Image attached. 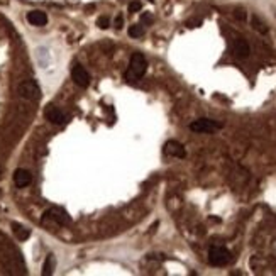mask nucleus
Listing matches in <instances>:
<instances>
[{"label":"nucleus","mask_w":276,"mask_h":276,"mask_svg":"<svg viewBox=\"0 0 276 276\" xmlns=\"http://www.w3.org/2000/svg\"><path fill=\"white\" fill-rule=\"evenodd\" d=\"M146 71H148V61H146L144 55H141V53H134L132 58H131V63H129V70L125 71L124 78L127 80V82L136 83L143 78Z\"/></svg>","instance_id":"1"},{"label":"nucleus","mask_w":276,"mask_h":276,"mask_svg":"<svg viewBox=\"0 0 276 276\" xmlns=\"http://www.w3.org/2000/svg\"><path fill=\"white\" fill-rule=\"evenodd\" d=\"M19 95L26 100H39L41 98V88L34 80H26L19 85Z\"/></svg>","instance_id":"2"},{"label":"nucleus","mask_w":276,"mask_h":276,"mask_svg":"<svg viewBox=\"0 0 276 276\" xmlns=\"http://www.w3.org/2000/svg\"><path fill=\"white\" fill-rule=\"evenodd\" d=\"M209 261L212 266H225L231 261V252L222 246H214L209 251Z\"/></svg>","instance_id":"3"},{"label":"nucleus","mask_w":276,"mask_h":276,"mask_svg":"<svg viewBox=\"0 0 276 276\" xmlns=\"http://www.w3.org/2000/svg\"><path fill=\"white\" fill-rule=\"evenodd\" d=\"M43 222H56V224H60V225H68L71 222V218L63 209H60V207H53V209H49L44 212Z\"/></svg>","instance_id":"4"},{"label":"nucleus","mask_w":276,"mask_h":276,"mask_svg":"<svg viewBox=\"0 0 276 276\" xmlns=\"http://www.w3.org/2000/svg\"><path fill=\"white\" fill-rule=\"evenodd\" d=\"M222 127V124H218L217 121H212V119H198V121L191 122L190 129L193 132H200V134H207V132H215Z\"/></svg>","instance_id":"5"},{"label":"nucleus","mask_w":276,"mask_h":276,"mask_svg":"<svg viewBox=\"0 0 276 276\" xmlns=\"http://www.w3.org/2000/svg\"><path fill=\"white\" fill-rule=\"evenodd\" d=\"M44 117L48 119L51 124H56V125H63L68 122V116L63 112L61 109H58L56 105H48L44 109Z\"/></svg>","instance_id":"6"},{"label":"nucleus","mask_w":276,"mask_h":276,"mask_svg":"<svg viewBox=\"0 0 276 276\" xmlns=\"http://www.w3.org/2000/svg\"><path fill=\"white\" fill-rule=\"evenodd\" d=\"M71 78L80 88H87L88 85H90V75H88V71L78 63L71 68Z\"/></svg>","instance_id":"7"},{"label":"nucleus","mask_w":276,"mask_h":276,"mask_svg":"<svg viewBox=\"0 0 276 276\" xmlns=\"http://www.w3.org/2000/svg\"><path fill=\"white\" fill-rule=\"evenodd\" d=\"M232 53H234V56L244 60V58H247L249 53H251V46H249V43L244 37H236L232 43Z\"/></svg>","instance_id":"8"},{"label":"nucleus","mask_w":276,"mask_h":276,"mask_svg":"<svg viewBox=\"0 0 276 276\" xmlns=\"http://www.w3.org/2000/svg\"><path fill=\"white\" fill-rule=\"evenodd\" d=\"M164 153H166L168 156H173V158H185L186 156L185 148H183V144H180L178 141H168V143L164 144Z\"/></svg>","instance_id":"9"},{"label":"nucleus","mask_w":276,"mask_h":276,"mask_svg":"<svg viewBox=\"0 0 276 276\" xmlns=\"http://www.w3.org/2000/svg\"><path fill=\"white\" fill-rule=\"evenodd\" d=\"M31 182H32V175L28 170H17L14 173V183L19 188H26L28 185H31Z\"/></svg>","instance_id":"10"},{"label":"nucleus","mask_w":276,"mask_h":276,"mask_svg":"<svg viewBox=\"0 0 276 276\" xmlns=\"http://www.w3.org/2000/svg\"><path fill=\"white\" fill-rule=\"evenodd\" d=\"M28 22L36 26V28H41V26H46V22H48V15L43 10H31V12H28Z\"/></svg>","instance_id":"11"},{"label":"nucleus","mask_w":276,"mask_h":276,"mask_svg":"<svg viewBox=\"0 0 276 276\" xmlns=\"http://www.w3.org/2000/svg\"><path fill=\"white\" fill-rule=\"evenodd\" d=\"M12 231H14L15 237H17L19 241H26V239H29V236H31L29 229H26L24 225L17 224V222H14L12 224Z\"/></svg>","instance_id":"12"},{"label":"nucleus","mask_w":276,"mask_h":276,"mask_svg":"<svg viewBox=\"0 0 276 276\" xmlns=\"http://www.w3.org/2000/svg\"><path fill=\"white\" fill-rule=\"evenodd\" d=\"M55 264H56L55 256H51V254H49L48 258H46V261H44V266H43V275H44V276L53 275V270H55Z\"/></svg>","instance_id":"13"},{"label":"nucleus","mask_w":276,"mask_h":276,"mask_svg":"<svg viewBox=\"0 0 276 276\" xmlns=\"http://www.w3.org/2000/svg\"><path fill=\"white\" fill-rule=\"evenodd\" d=\"M251 24H252V28L258 31V32H261V34H266L268 32V26L264 24V22L258 17V15H254V17L251 19Z\"/></svg>","instance_id":"14"},{"label":"nucleus","mask_w":276,"mask_h":276,"mask_svg":"<svg viewBox=\"0 0 276 276\" xmlns=\"http://www.w3.org/2000/svg\"><path fill=\"white\" fill-rule=\"evenodd\" d=\"M144 34V29H143V26H139V24H134V26H131V28H129V36L131 37H141Z\"/></svg>","instance_id":"15"},{"label":"nucleus","mask_w":276,"mask_h":276,"mask_svg":"<svg viewBox=\"0 0 276 276\" xmlns=\"http://www.w3.org/2000/svg\"><path fill=\"white\" fill-rule=\"evenodd\" d=\"M234 17H236L237 21H246V10H244L243 7H237V9L234 10Z\"/></svg>","instance_id":"16"},{"label":"nucleus","mask_w":276,"mask_h":276,"mask_svg":"<svg viewBox=\"0 0 276 276\" xmlns=\"http://www.w3.org/2000/svg\"><path fill=\"white\" fill-rule=\"evenodd\" d=\"M97 26H98L100 29H107V28L110 26L109 17H103V15H102V17H98V19H97Z\"/></svg>","instance_id":"17"},{"label":"nucleus","mask_w":276,"mask_h":276,"mask_svg":"<svg viewBox=\"0 0 276 276\" xmlns=\"http://www.w3.org/2000/svg\"><path fill=\"white\" fill-rule=\"evenodd\" d=\"M141 9H143V3L137 2V0H134V2L129 3V12H139Z\"/></svg>","instance_id":"18"},{"label":"nucleus","mask_w":276,"mask_h":276,"mask_svg":"<svg viewBox=\"0 0 276 276\" xmlns=\"http://www.w3.org/2000/svg\"><path fill=\"white\" fill-rule=\"evenodd\" d=\"M114 26H116V29H122L124 28V15L119 14L116 17V21H114Z\"/></svg>","instance_id":"19"},{"label":"nucleus","mask_w":276,"mask_h":276,"mask_svg":"<svg viewBox=\"0 0 276 276\" xmlns=\"http://www.w3.org/2000/svg\"><path fill=\"white\" fill-rule=\"evenodd\" d=\"M141 22H143L144 26L153 24V15L149 14V12H144V14H143V17H141Z\"/></svg>","instance_id":"20"},{"label":"nucleus","mask_w":276,"mask_h":276,"mask_svg":"<svg viewBox=\"0 0 276 276\" xmlns=\"http://www.w3.org/2000/svg\"><path fill=\"white\" fill-rule=\"evenodd\" d=\"M202 24V21H191L188 22V28H197V26H200Z\"/></svg>","instance_id":"21"},{"label":"nucleus","mask_w":276,"mask_h":276,"mask_svg":"<svg viewBox=\"0 0 276 276\" xmlns=\"http://www.w3.org/2000/svg\"><path fill=\"white\" fill-rule=\"evenodd\" d=\"M0 173H2V170H0Z\"/></svg>","instance_id":"22"}]
</instances>
